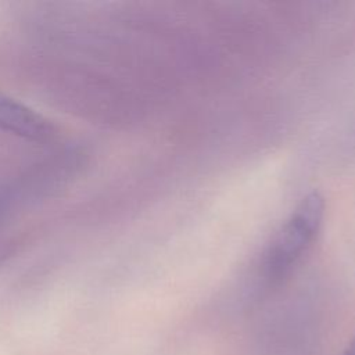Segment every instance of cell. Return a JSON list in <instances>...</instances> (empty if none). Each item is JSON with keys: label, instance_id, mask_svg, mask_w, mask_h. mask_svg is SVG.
Here are the masks:
<instances>
[{"label": "cell", "instance_id": "obj_1", "mask_svg": "<svg viewBox=\"0 0 355 355\" xmlns=\"http://www.w3.org/2000/svg\"><path fill=\"white\" fill-rule=\"evenodd\" d=\"M324 209V197L311 191L276 230L259 259V279L266 286L282 283L302 263L320 234Z\"/></svg>", "mask_w": 355, "mask_h": 355}, {"label": "cell", "instance_id": "obj_3", "mask_svg": "<svg viewBox=\"0 0 355 355\" xmlns=\"http://www.w3.org/2000/svg\"><path fill=\"white\" fill-rule=\"evenodd\" d=\"M343 355H355V338L349 343L347 349L343 352Z\"/></svg>", "mask_w": 355, "mask_h": 355}, {"label": "cell", "instance_id": "obj_2", "mask_svg": "<svg viewBox=\"0 0 355 355\" xmlns=\"http://www.w3.org/2000/svg\"><path fill=\"white\" fill-rule=\"evenodd\" d=\"M0 130L32 141H47L55 135L50 121L4 96H0Z\"/></svg>", "mask_w": 355, "mask_h": 355}]
</instances>
